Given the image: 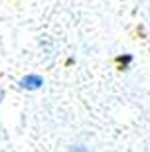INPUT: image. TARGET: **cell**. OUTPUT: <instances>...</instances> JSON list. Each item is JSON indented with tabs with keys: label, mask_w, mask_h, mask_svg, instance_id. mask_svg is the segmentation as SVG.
Returning a JSON list of instances; mask_svg holds the SVG:
<instances>
[{
	"label": "cell",
	"mask_w": 150,
	"mask_h": 152,
	"mask_svg": "<svg viewBox=\"0 0 150 152\" xmlns=\"http://www.w3.org/2000/svg\"><path fill=\"white\" fill-rule=\"evenodd\" d=\"M69 152H91L87 146H81V144H77V146H71L69 148Z\"/></svg>",
	"instance_id": "cell-3"
},
{
	"label": "cell",
	"mask_w": 150,
	"mask_h": 152,
	"mask_svg": "<svg viewBox=\"0 0 150 152\" xmlns=\"http://www.w3.org/2000/svg\"><path fill=\"white\" fill-rule=\"evenodd\" d=\"M117 61L121 63V67H122V69H127V67H128V63L132 61V57H130V56H122V57H119Z\"/></svg>",
	"instance_id": "cell-2"
},
{
	"label": "cell",
	"mask_w": 150,
	"mask_h": 152,
	"mask_svg": "<svg viewBox=\"0 0 150 152\" xmlns=\"http://www.w3.org/2000/svg\"><path fill=\"white\" fill-rule=\"evenodd\" d=\"M42 85H44V79L40 77V75H26V77L20 81V87H22V89H30V91L40 89Z\"/></svg>",
	"instance_id": "cell-1"
}]
</instances>
